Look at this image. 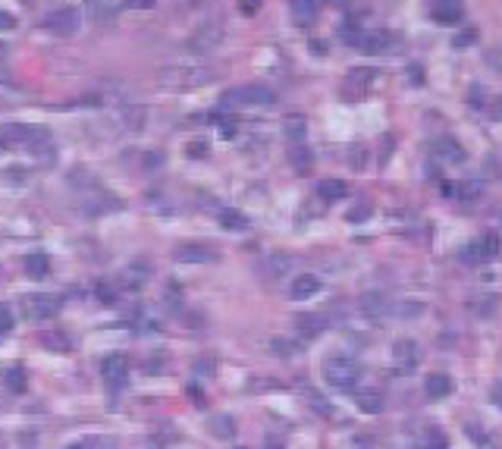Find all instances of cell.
<instances>
[{"label": "cell", "instance_id": "22", "mask_svg": "<svg viewBox=\"0 0 502 449\" xmlns=\"http://www.w3.org/2000/svg\"><path fill=\"white\" fill-rule=\"evenodd\" d=\"M317 289H320V280L314 277V273H298V277L292 280V286H289V296L292 298H311Z\"/></svg>", "mask_w": 502, "mask_h": 449}, {"label": "cell", "instance_id": "29", "mask_svg": "<svg viewBox=\"0 0 502 449\" xmlns=\"http://www.w3.org/2000/svg\"><path fill=\"white\" fill-rule=\"evenodd\" d=\"M374 73L376 70H351L345 85H349V89H367V85L374 82Z\"/></svg>", "mask_w": 502, "mask_h": 449}, {"label": "cell", "instance_id": "30", "mask_svg": "<svg viewBox=\"0 0 502 449\" xmlns=\"http://www.w3.org/2000/svg\"><path fill=\"white\" fill-rule=\"evenodd\" d=\"M211 430H213L217 436H223V440H226V436L236 434V424H232V418H229V415H217V418H211Z\"/></svg>", "mask_w": 502, "mask_h": 449}, {"label": "cell", "instance_id": "44", "mask_svg": "<svg viewBox=\"0 0 502 449\" xmlns=\"http://www.w3.org/2000/svg\"><path fill=\"white\" fill-rule=\"evenodd\" d=\"M204 148H207L204 142H201V145H198V142H195V145H192V158H198V154H204Z\"/></svg>", "mask_w": 502, "mask_h": 449}, {"label": "cell", "instance_id": "31", "mask_svg": "<svg viewBox=\"0 0 502 449\" xmlns=\"http://www.w3.org/2000/svg\"><path fill=\"white\" fill-rule=\"evenodd\" d=\"M116 298H119V289H116L113 283H100V286H98V302L116 305Z\"/></svg>", "mask_w": 502, "mask_h": 449}, {"label": "cell", "instance_id": "2", "mask_svg": "<svg viewBox=\"0 0 502 449\" xmlns=\"http://www.w3.org/2000/svg\"><path fill=\"white\" fill-rule=\"evenodd\" d=\"M273 101H276L273 89H267V85H261V82L238 85V89H229L223 95V104H229V107H267V104H273Z\"/></svg>", "mask_w": 502, "mask_h": 449}, {"label": "cell", "instance_id": "9", "mask_svg": "<svg viewBox=\"0 0 502 449\" xmlns=\"http://www.w3.org/2000/svg\"><path fill=\"white\" fill-rule=\"evenodd\" d=\"M430 16L439 26H458V22L464 20V3L462 0H433Z\"/></svg>", "mask_w": 502, "mask_h": 449}, {"label": "cell", "instance_id": "13", "mask_svg": "<svg viewBox=\"0 0 502 449\" xmlns=\"http://www.w3.org/2000/svg\"><path fill=\"white\" fill-rule=\"evenodd\" d=\"M220 38H223V29H220V22H207V26H201L198 32L192 35L188 47H192V51H213V47L220 45Z\"/></svg>", "mask_w": 502, "mask_h": 449}, {"label": "cell", "instance_id": "15", "mask_svg": "<svg viewBox=\"0 0 502 449\" xmlns=\"http://www.w3.org/2000/svg\"><path fill=\"white\" fill-rule=\"evenodd\" d=\"M85 13L91 22H113L119 13V7H116V0H88Z\"/></svg>", "mask_w": 502, "mask_h": 449}, {"label": "cell", "instance_id": "32", "mask_svg": "<svg viewBox=\"0 0 502 449\" xmlns=\"http://www.w3.org/2000/svg\"><path fill=\"white\" fill-rule=\"evenodd\" d=\"M424 446H427V449H446V446H449V440H446V434H439L436 427H430V430H427Z\"/></svg>", "mask_w": 502, "mask_h": 449}, {"label": "cell", "instance_id": "8", "mask_svg": "<svg viewBox=\"0 0 502 449\" xmlns=\"http://www.w3.org/2000/svg\"><path fill=\"white\" fill-rule=\"evenodd\" d=\"M361 314L370 317V321H386V317L395 314V302L380 296V292H367V296L361 298Z\"/></svg>", "mask_w": 502, "mask_h": 449}, {"label": "cell", "instance_id": "41", "mask_svg": "<svg viewBox=\"0 0 502 449\" xmlns=\"http://www.w3.org/2000/svg\"><path fill=\"white\" fill-rule=\"evenodd\" d=\"M493 402L502 409V380H496V383H493Z\"/></svg>", "mask_w": 502, "mask_h": 449}, {"label": "cell", "instance_id": "12", "mask_svg": "<svg viewBox=\"0 0 502 449\" xmlns=\"http://www.w3.org/2000/svg\"><path fill=\"white\" fill-rule=\"evenodd\" d=\"M173 258L179 261V264H213V261H217V252L207 248V245H195V242H188V245L176 248Z\"/></svg>", "mask_w": 502, "mask_h": 449}, {"label": "cell", "instance_id": "25", "mask_svg": "<svg viewBox=\"0 0 502 449\" xmlns=\"http://www.w3.org/2000/svg\"><path fill=\"white\" fill-rule=\"evenodd\" d=\"M311 160H314V158H311V151H307L305 145L289 148V164H292L298 173H307V170H311Z\"/></svg>", "mask_w": 502, "mask_h": 449}, {"label": "cell", "instance_id": "20", "mask_svg": "<svg viewBox=\"0 0 502 449\" xmlns=\"http://www.w3.org/2000/svg\"><path fill=\"white\" fill-rule=\"evenodd\" d=\"M22 271H25V277H31V280H44V277L50 273V261H47V254H41V252L25 254Z\"/></svg>", "mask_w": 502, "mask_h": 449}, {"label": "cell", "instance_id": "21", "mask_svg": "<svg viewBox=\"0 0 502 449\" xmlns=\"http://www.w3.org/2000/svg\"><path fill=\"white\" fill-rule=\"evenodd\" d=\"M436 158L446 160V164H462V160H464V148L458 145L452 135H443V139L436 142Z\"/></svg>", "mask_w": 502, "mask_h": 449}, {"label": "cell", "instance_id": "26", "mask_svg": "<svg viewBox=\"0 0 502 449\" xmlns=\"http://www.w3.org/2000/svg\"><path fill=\"white\" fill-rule=\"evenodd\" d=\"M220 223H223V229H229V233H242V229H248V217L238 214V211H223L220 214Z\"/></svg>", "mask_w": 502, "mask_h": 449}, {"label": "cell", "instance_id": "6", "mask_svg": "<svg viewBox=\"0 0 502 449\" xmlns=\"http://www.w3.org/2000/svg\"><path fill=\"white\" fill-rule=\"evenodd\" d=\"M496 254H499V236H496V233H483L480 239H474L462 252V261L477 264V261H489V258H496Z\"/></svg>", "mask_w": 502, "mask_h": 449}, {"label": "cell", "instance_id": "4", "mask_svg": "<svg viewBox=\"0 0 502 449\" xmlns=\"http://www.w3.org/2000/svg\"><path fill=\"white\" fill-rule=\"evenodd\" d=\"M63 308V298L60 296H44V292H35V296H25L22 298V314L29 321L41 324V321H50L56 311Z\"/></svg>", "mask_w": 502, "mask_h": 449}, {"label": "cell", "instance_id": "11", "mask_svg": "<svg viewBox=\"0 0 502 449\" xmlns=\"http://www.w3.org/2000/svg\"><path fill=\"white\" fill-rule=\"evenodd\" d=\"M126 374H129V365H126L123 355H107V358L100 361V377H104V383L110 386V390H119V386L126 383Z\"/></svg>", "mask_w": 502, "mask_h": 449}, {"label": "cell", "instance_id": "17", "mask_svg": "<svg viewBox=\"0 0 502 449\" xmlns=\"http://www.w3.org/2000/svg\"><path fill=\"white\" fill-rule=\"evenodd\" d=\"M148 277H151V264H148V261H132V264L123 271L126 289H142V286L148 283Z\"/></svg>", "mask_w": 502, "mask_h": 449}, {"label": "cell", "instance_id": "3", "mask_svg": "<svg viewBox=\"0 0 502 449\" xmlns=\"http://www.w3.org/2000/svg\"><path fill=\"white\" fill-rule=\"evenodd\" d=\"M349 45L361 54H386L395 47V35L383 29H367V32H345Z\"/></svg>", "mask_w": 502, "mask_h": 449}, {"label": "cell", "instance_id": "19", "mask_svg": "<svg viewBox=\"0 0 502 449\" xmlns=\"http://www.w3.org/2000/svg\"><path fill=\"white\" fill-rule=\"evenodd\" d=\"M424 393H427V399H446L452 393V377L449 374H427Z\"/></svg>", "mask_w": 502, "mask_h": 449}, {"label": "cell", "instance_id": "24", "mask_svg": "<svg viewBox=\"0 0 502 449\" xmlns=\"http://www.w3.org/2000/svg\"><path fill=\"white\" fill-rule=\"evenodd\" d=\"M282 132H286V139H289V142L301 145V139H305V132H307L305 116H301V114H289L286 120H282Z\"/></svg>", "mask_w": 502, "mask_h": 449}, {"label": "cell", "instance_id": "27", "mask_svg": "<svg viewBox=\"0 0 502 449\" xmlns=\"http://www.w3.org/2000/svg\"><path fill=\"white\" fill-rule=\"evenodd\" d=\"M358 409H361L364 415H380L383 411V396L380 393H361V396H358Z\"/></svg>", "mask_w": 502, "mask_h": 449}, {"label": "cell", "instance_id": "18", "mask_svg": "<svg viewBox=\"0 0 502 449\" xmlns=\"http://www.w3.org/2000/svg\"><path fill=\"white\" fill-rule=\"evenodd\" d=\"M295 330H298L305 340H314L326 330V317L324 314H298L295 317Z\"/></svg>", "mask_w": 502, "mask_h": 449}, {"label": "cell", "instance_id": "38", "mask_svg": "<svg viewBox=\"0 0 502 449\" xmlns=\"http://www.w3.org/2000/svg\"><path fill=\"white\" fill-rule=\"evenodd\" d=\"M487 110H489V120H502V95H499V98H493Z\"/></svg>", "mask_w": 502, "mask_h": 449}, {"label": "cell", "instance_id": "23", "mask_svg": "<svg viewBox=\"0 0 502 449\" xmlns=\"http://www.w3.org/2000/svg\"><path fill=\"white\" fill-rule=\"evenodd\" d=\"M345 195H349V185L342 179H320L317 183V198H324V201H339Z\"/></svg>", "mask_w": 502, "mask_h": 449}, {"label": "cell", "instance_id": "39", "mask_svg": "<svg viewBox=\"0 0 502 449\" xmlns=\"http://www.w3.org/2000/svg\"><path fill=\"white\" fill-rule=\"evenodd\" d=\"M129 10H151L154 7V0H123Z\"/></svg>", "mask_w": 502, "mask_h": 449}, {"label": "cell", "instance_id": "37", "mask_svg": "<svg viewBox=\"0 0 502 449\" xmlns=\"http://www.w3.org/2000/svg\"><path fill=\"white\" fill-rule=\"evenodd\" d=\"M361 217H370V204H358L355 211H349V220H351V223H358Z\"/></svg>", "mask_w": 502, "mask_h": 449}, {"label": "cell", "instance_id": "34", "mask_svg": "<svg viewBox=\"0 0 502 449\" xmlns=\"http://www.w3.org/2000/svg\"><path fill=\"white\" fill-rule=\"evenodd\" d=\"M474 41H477V29H468V32H458L452 45H455L458 51H464V47H468V45H474Z\"/></svg>", "mask_w": 502, "mask_h": 449}, {"label": "cell", "instance_id": "33", "mask_svg": "<svg viewBox=\"0 0 502 449\" xmlns=\"http://www.w3.org/2000/svg\"><path fill=\"white\" fill-rule=\"evenodd\" d=\"M41 340H44V346H56V352H66L69 349V340L66 336H60V333H44Z\"/></svg>", "mask_w": 502, "mask_h": 449}, {"label": "cell", "instance_id": "35", "mask_svg": "<svg viewBox=\"0 0 502 449\" xmlns=\"http://www.w3.org/2000/svg\"><path fill=\"white\" fill-rule=\"evenodd\" d=\"M13 330V311L10 305H0V336H6Z\"/></svg>", "mask_w": 502, "mask_h": 449}, {"label": "cell", "instance_id": "28", "mask_svg": "<svg viewBox=\"0 0 502 449\" xmlns=\"http://www.w3.org/2000/svg\"><path fill=\"white\" fill-rule=\"evenodd\" d=\"M3 383L10 393H25V371L22 367H10V371L3 374Z\"/></svg>", "mask_w": 502, "mask_h": 449}, {"label": "cell", "instance_id": "10", "mask_svg": "<svg viewBox=\"0 0 502 449\" xmlns=\"http://www.w3.org/2000/svg\"><path fill=\"white\" fill-rule=\"evenodd\" d=\"M25 151L35 154L41 160H50L54 158V139H50L47 129H38V126H29V135H25Z\"/></svg>", "mask_w": 502, "mask_h": 449}, {"label": "cell", "instance_id": "42", "mask_svg": "<svg viewBox=\"0 0 502 449\" xmlns=\"http://www.w3.org/2000/svg\"><path fill=\"white\" fill-rule=\"evenodd\" d=\"M261 7V0H242V13H254Z\"/></svg>", "mask_w": 502, "mask_h": 449}, {"label": "cell", "instance_id": "1", "mask_svg": "<svg viewBox=\"0 0 502 449\" xmlns=\"http://www.w3.org/2000/svg\"><path fill=\"white\" fill-rule=\"evenodd\" d=\"M361 377V365L351 355H326L324 358V380L333 390H351Z\"/></svg>", "mask_w": 502, "mask_h": 449}, {"label": "cell", "instance_id": "43", "mask_svg": "<svg viewBox=\"0 0 502 449\" xmlns=\"http://www.w3.org/2000/svg\"><path fill=\"white\" fill-rule=\"evenodd\" d=\"M213 361H195V371H211Z\"/></svg>", "mask_w": 502, "mask_h": 449}, {"label": "cell", "instance_id": "45", "mask_svg": "<svg viewBox=\"0 0 502 449\" xmlns=\"http://www.w3.org/2000/svg\"><path fill=\"white\" fill-rule=\"evenodd\" d=\"M0 82H3V85H10V76H6V70H0Z\"/></svg>", "mask_w": 502, "mask_h": 449}, {"label": "cell", "instance_id": "14", "mask_svg": "<svg viewBox=\"0 0 502 449\" xmlns=\"http://www.w3.org/2000/svg\"><path fill=\"white\" fill-rule=\"evenodd\" d=\"M25 135H29V126L19 120H6L0 123V151H10V148L22 145Z\"/></svg>", "mask_w": 502, "mask_h": 449}, {"label": "cell", "instance_id": "16", "mask_svg": "<svg viewBox=\"0 0 502 449\" xmlns=\"http://www.w3.org/2000/svg\"><path fill=\"white\" fill-rule=\"evenodd\" d=\"M317 10H320V0H289V13L298 26H311L317 20Z\"/></svg>", "mask_w": 502, "mask_h": 449}, {"label": "cell", "instance_id": "36", "mask_svg": "<svg viewBox=\"0 0 502 449\" xmlns=\"http://www.w3.org/2000/svg\"><path fill=\"white\" fill-rule=\"evenodd\" d=\"M0 29H3V32H13V29H16V16L0 10Z\"/></svg>", "mask_w": 502, "mask_h": 449}, {"label": "cell", "instance_id": "5", "mask_svg": "<svg viewBox=\"0 0 502 449\" xmlns=\"http://www.w3.org/2000/svg\"><path fill=\"white\" fill-rule=\"evenodd\" d=\"M82 26V13L75 7H60L54 10V13L44 16V29H47L50 35H60V38H69V35H75Z\"/></svg>", "mask_w": 502, "mask_h": 449}, {"label": "cell", "instance_id": "40", "mask_svg": "<svg viewBox=\"0 0 502 449\" xmlns=\"http://www.w3.org/2000/svg\"><path fill=\"white\" fill-rule=\"evenodd\" d=\"M408 79H411V82H424V70H420V66H408Z\"/></svg>", "mask_w": 502, "mask_h": 449}, {"label": "cell", "instance_id": "7", "mask_svg": "<svg viewBox=\"0 0 502 449\" xmlns=\"http://www.w3.org/2000/svg\"><path fill=\"white\" fill-rule=\"evenodd\" d=\"M393 361L399 371H414L420 365V346L408 336H402V340L393 342Z\"/></svg>", "mask_w": 502, "mask_h": 449}, {"label": "cell", "instance_id": "47", "mask_svg": "<svg viewBox=\"0 0 502 449\" xmlns=\"http://www.w3.org/2000/svg\"><path fill=\"white\" fill-rule=\"evenodd\" d=\"M238 449H248V446H238Z\"/></svg>", "mask_w": 502, "mask_h": 449}, {"label": "cell", "instance_id": "46", "mask_svg": "<svg viewBox=\"0 0 502 449\" xmlns=\"http://www.w3.org/2000/svg\"><path fill=\"white\" fill-rule=\"evenodd\" d=\"M3 51H6V45H0V54H3Z\"/></svg>", "mask_w": 502, "mask_h": 449}]
</instances>
